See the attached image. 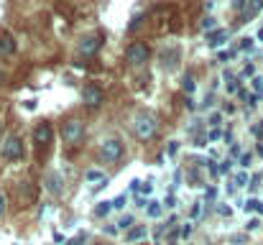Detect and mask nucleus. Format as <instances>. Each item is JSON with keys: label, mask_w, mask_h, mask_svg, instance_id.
I'll use <instances>...</instances> for the list:
<instances>
[{"label": "nucleus", "mask_w": 263, "mask_h": 245, "mask_svg": "<svg viewBox=\"0 0 263 245\" xmlns=\"http://www.w3.org/2000/svg\"><path fill=\"white\" fill-rule=\"evenodd\" d=\"M85 179H87V181H105V174H100V171H95V168H92V171L85 174Z\"/></svg>", "instance_id": "nucleus-19"}, {"label": "nucleus", "mask_w": 263, "mask_h": 245, "mask_svg": "<svg viewBox=\"0 0 263 245\" xmlns=\"http://www.w3.org/2000/svg\"><path fill=\"white\" fill-rule=\"evenodd\" d=\"M133 228V215H123L120 220H118V230H123V233H128Z\"/></svg>", "instance_id": "nucleus-16"}, {"label": "nucleus", "mask_w": 263, "mask_h": 245, "mask_svg": "<svg viewBox=\"0 0 263 245\" xmlns=\"http://www.w3.org/2000/svg\"><path fill=\"white\" fill-rule=\"evenodd\" d=\"M82 100H85V105H87L89 110H97V107L105 102V92H102L97 84H85V89H82Z\"/></svg>", "instance_id": "nucleus-6"}, {"label": "nucleus", "mask_w": 263, "mask_h": 245, "mask_svg": "<svg viewBox=\"0 0 263 245\" xmlns=\"http://www.w3.org/2000/svg\"><path fill=\"white\" fill-rule=\"evenodd\" d=\"M225 39H228V31H222V28H220V31H210V33H207V44H210L212 49H215V46H220V44H225Z\"/></svg>", "instance_id": "nucleus-14"}, {"label": "nucleus", "mask_w": 263, "mask_h": 245, "mask_svg": "<svg viewBox=\"0 0 263 245\" xmlns=\"http://www.w3.org/2000/svg\"><path fill=\"white\" fill-rule=\"evenodd\" d=\"M189 215H192V217H199V215H202V202H194V204H192V212H189Z\"/></svg>", "instance_id": "nucleus-30"}, {"label": "nucleus", "mask_w": 263, "mask_h": 245, "mask_svg": "<svg viewBox=\"0 0 263 245\" xmlns=\"http://www.w3.org/2000/svg\"><path fill=\"white\" fill-rule=\"evenodd\" d=\"M246 5H248V0H233V8H235V10H240V13H243V8H246Z\"/></svg>", "instance_id": "nucleus-35"}, {"label": "nucleus", "mask_w": 263, "mask_h": 245, "mask_svg": "<svg viewBox=\"0 0 263 245\" xmlns=\"http://www.w3.org/2000/svg\"><path fill=\"white\" fill-rule=\"evenodd\" d=\"M85 240H87V235H85V233H80V235H74V238H72L67 245H82Z\"/></svg>", "instance_id": "nucleus-25"}, {"label": "nucleus", "mask_w": 263, "mask_h": 245, "mask_svg": "<svg viewBox=\"0 0 263 245\" xmlns=\"http://www.w3.org/2000/svg\"><path fill=\"white\" fill-rule=\"evenodd\" d=\"M258 225H261V222H258V220H251V222H248V225H246V228H248V230H256V228H258Z\"/></svg>", "instance_id": "nucleus-41"}, {"label": "nucleus", "mask_w": 263, "mask_h": 245, "mask_svg": "<svg viewBox=\"0 0 263 245\" xmlns=\"http://www.w3.org/2000/svg\"><path fill=\"white\" fill-rule=\"evenodd\" d=\"M125 202H128V197H125V194H118V197L112 199V210H123Z\"/></svg>", "instance_id": "nucleus-20"}, {"label": "nucleus", "mask_w": 263, "mask_h": 245, "mask_svg": "<svg viewBox=\"0 0 263 245\" xmlns=\"http://www.w3.org/2000/svg\"><path fill=\"white\" fill-rule=\"evenodd\" d=\"M258 156H261V159H263V143H261V146H258Z\"/></svg>", "instance_id": "nucleus-45"}, {"label": "nucleus", "mask_w": 263, "mask_h": 245, "mask_svg": "<svg viewBox=\"0 0 263 245\" xmlns=\"http://www.w3.org/2000/svg\"><path fill=\"white\" fill-rule=\"evenodd\" d=\"M230 166H233V161H222V166H220V174H228V171H230Z\"/></svg>", "instance_id": "nucleus-39"}, {"label": "nucleus", "mask_w": 263, "mask_h": 245, "mask_svg": "<svg viewBox=\"0 0 263 245\" xmlns=\"http://www.w3.org/2000/svg\"><path fill=\"white\" fill-rule=\"evenodd\" d=\"M215 194H217V192H215V189H212V186H210V189H207V199H210V202H212V199H215Z\"/></svg>", "instance_id": "nucleus-44"}, {"label": "nucleus", "mask_w": 263, "mask_h": 245, "mask_svg": "<svg viewBox=\"0 0 263 245\" xmlns=\"http://www.w3.org/2000/svg\"><path fill=\"white\" fill-rule=\"evenodd\" d=\"M253 74H256V67H253V64H248V67L243 69V74H240V77L246 80V77H253Z\"/></svg>", "instance_id": "nucleus-32"}, {"label": "nucleus", "mask_w": 263, "mask_h": 245, "mask_svg": "<svg viewBox=\"0 0 263 245\" xmlns=\"http://www.w3.org/2000/svg\"><path fill=\"white\" fill-rule=\"evenodd\" d=\"M230 243H235V245L246 243V235H233V238H230Z\"/></svg>", "instance_id": "nucleus-37"}, {"label": "nucleus", "mask_w": 263, "mask_h": 245, "mask_svg": "<svg viewBox=\"0 0 263 245\" xmlns=\"http://www.w3.org/2000/svg\"><path fill=\"white\" fill-rule=\"evenodd\" d=\"M176 240H179V233H176V230H172V233H169V240H166V243H169V245H174Z\"/></svg>", "instance_id": "nucleus-38"}, {"label": "nucleus", "mask_w": 263, "mask_h": 245, "mask_svg": "<svg viewBox=\"0 0 263 245\" xmlns=\"http://www.w3.org/2000/svg\"><path fill=\"white\" fill-rule=\"evenodd\" d=\"M18 194H21L23 207H28V204H33V202H36V197H39V186H36L33 181H23V184L18 186Z\"/></svg>", "instance_id": "nucleus-9"}, {"label": "nucleus", "mask_w": 263, "mask_h": 245, "mask_svg": "<svg viewBox=\"0 0 263 245\" xmlns=\"http://www.w3.org/2000/svg\"><path fill=\"white\" fill-rule=\"evenodd\" d=\"M0 154H3L5 161H21V159H23V143H21V138H18V136H10V138L3 143Z\"/></svg>", "instance_id": "nucleus-3"}, {"label": "nucleus", "mask_w": 263, "mask_h": 245, "mask_svg": "<svg viewBox=\"0 0 263 245\" xmlns=\"http://www.w3.org/2000/svg\"><path fill=\"white\" fill-rule=\"evenodd\" d=\"M240 49L243 51H251L253 49V39H240Z\"/></svg>", "instance_id": "nucleus-27"}, {"label": "nucleus", "mask_w": 263, "mask_h": 245, "mask_svg": "<svg viewBox=\"0 0 263 245\" xmlns=\"http://www.w3.org/2000/svg\"><path fill=\"white\" fill-rule=\"evenodd\" d=\"M194 84H197V82H194V74H192V72H186V74L181 77V89H184L186 95L194 92Z\"/></svg>", "instance_id": "nucleus-15"}, {"label": "nucleus", "mask_w": 263, "mask_h": 245, "mask_svg": "<svg viewBox=\"0 0 263 245\" xmlns=\"http://www.w3.org/2000/svg\"><path fill=\"white\" fill-rule=\"evenodd\" d=\"M143 238H146V225H136V228H130V230L125 233V243L128 245L141 243Z\"/></svg>", "instance_id": "nucleus-13"}, {"label": "nucleus", "mask_w": 263, "mask_h": 245, "mask_svg": "<svg viewBox=\"0 0 263 245\" xmlns=\"http://www.w3.org/2000/svg\"><path fill=\"white\" fill-rule=\"evenodd\" d=\"M192 230H194V228H192V222H186V225H181L179 235H181V238H189V235H192Z\"/></svg>", "instance_id": "nucleus-24"}, {"label": "nucleus", "mask_w": 263, "mask_h": 245, "mask_svg": "<svg viewBox=\"0 0 263 245\" xmlns=\"http://www.w3.org/2000/svg\"><path fill=\"white\" fill-rule=\"evenodd\" d=\"M233 56H235V51H220L217 59H220V62H228V59H233Z\"/></svg>", "instance_id": "nucleus-33"}, {"label": "nucleus", "mask_w": 263, "mask_h": 245, "mask_svg": "<svg viewBox=\"0 0 263 245\" xmlns=\"http://www.w3.org/2000/svg\"><path fill=\"white\" fill-rule=\"evenodd\" d=\"M54 141V128H51V123H39L36 128H33V143L41 148V146H49Z\"/></svg>", "instance_id": "nucleus-8"}, {"label": "nucleus", "mask_w": 263, "mask_h": 245, "mask_svg": "<svg viewBox=\"0 0 263 245\" xmlns=\"http://www.w3.org/2000/svg\"><path fill=\"white\" fill-rule=\"evenodd\" d=\"M222 136H225V133H220V130L215 128V130H210V136H207V141H217V138H222Z\"/></svg>", "instance_id": "nucleus-34"}, {"label": "nucleus", "mask_w": 263, "mask_h": 245, "mask_svg": "<svg viewBox=\"0 0 263 245\" xmlns=\"http://www.w3.org/2000/svg\"><path fill=\"white\" fill-rule=\"evenodd\" d=\"M251 130H253V136H258V138H263V123H256V125H253Z\"/></svg>", "instance_id": "nucleus-36"}, {"label": "nucleus", "mask_w": 263, "mask_h": 245, "mask_svg": "<svg viewBox=\"0 0 263 245\" xmlns=\"http://www.w3.org/2000/svg\"><path fill=\"white\" fill-rule=\"evenodd\" d=\"M100 154H102L105 161H110V163L120 161V156H123V143H120L118 138H107V141H102Z\"/></svg>", "instance_id": "nucleus-4"}, {"label": "nucleus", "mask_w": 263, "mask_h": 245, "mask_svg": "<svg viewBox=\"0 0 263 245\" xmlns=\"http://www.w3.org/2000/svg\"><path fill=\"white\" fill-rule=\"evenodd\" d=\"M102 41H105V36H102V33L82 36V41H80V54H85V56H95V54L100 51Z\"/></svg>", "instance_id": "nucleus-7"}, {"label": "nucleus", "mask_w": 263, "mask_h": 245, "mask_svg": "<svg viewBox=\"0 0 263 245\" xmlns=\"http://www.w3.org/2000/svg\"><path fill=\"white\" fill-rule=\"evenodd\" d=\"M258 212H261V215H263V202H261V204H258Z\"/></svg>", "instance_id": "nucleus-46"}, {"label": "nucleus", "mask_w": 263, "mask_h": 245, "mask_svg": "<svg viewBox=\"0 0 263 245\" xmlns=\"http://www.w3.org/2000/svg\"><path fill=\"white\" fill-rule=\"evenodd\" d=\"M136 245H148V243H136Z\"/></svg>", "instance_id": "nucleus-47"}, {"label": "nucleus", "mask_w": 263, "mask_h": 245, "mask_svg": "<svg viewBox=\"0 0 263 245\" xmlns=\"http://www.w3.org/2000/svg\"><path fill=\"white\" fill-rule=\"evenodd\" d=\"M62 136H64V141H67V143L77 146V143L85 138V123H82V120H69V123H64Z\"/></svg>", "instance_id": "nucleus-2"}, {"label": "nucleus", "mask_w": 263, "mask_h": 245, "mask_svg": "<svg viewBox=\"0 0 263 245\" xmlns=\"http://www.w3.org/2000/svg\"><path fill=\"white\" fill-rule=\"evenodd\" d=\"M230 154H233V156H243V154H240V146H233V148H230Z\"/></svg>", "instance_id": "nucleus-43"}, {"label": "nucleus", "mask_w": 263, "mask_h": 245, "mask_svg": "<svg viewBox=\"0 0 263 245\" xmlns=\"http://www.w3.org/2000/svg\"><path fill=\"white\" fill-rule=\"evenodd\" d=\"M220 120H222V115H220V112H212V115H210V125H212V128H217V125H220Z\"/></svg>", "instance_id": "nucleus-28"}, {"label": "nucleus", "mask_w": 263, "mask_h": 245, "mask_svg": "<svg viewBox=\"0 0 263 245\" xmlns=\"http://www.w3.org/2000/svg\"><path fill=\"white\" fill-rule=\"evenodd\" d=\"M258 204H261L258 199H248V202L243 204V210H246V212H256V210H258Z\"/></svg>", "instance_id": "nucleus-21"}, {"label": "nucleus", "mask_w": 263, "mask_h": 245, "mask_svg": "<svg viewBox=\"0 0 263 245\" xmlns=\"http://www.w3.org/2000/svg\"><path fill=\"white\" fill-rule=\"evenodd\" d=\"M246 181H248V174H243V171H240V174L235 176V186H246Z\"/></svg>", "instance_id": "nucleus-29"}, {"label": "nucleus", "mask_w": 263, "mask_h": 245, "mask_svg": "<svg viewBox=\"0 0 263 245\" xmlns=\"http://www.w3.org/2000/svg\"><path fill=\"white\" fill-rule=\"evenodd\" d=\"M161 215V202H148V217H159Z\"/></svg>", "instance_id": "nucleus-18"}, {"label": "nucleus", "mask_w": 263, "mask_h": 245, "mask_svg": "<svg viewBox=\"0 0 263 245\" xmlns=\"http://www.w3.org/2000/svg\"><path fill=\"white\" fill-rule=\"evenodd\" d=\"M133 130H136L138 141H151L156 136V130H159V123H156V118L151 112H141L136 118V123H133Z\"/></svg>", "instance_id": "nucleus-1"}, {"label": "nucleus", "mask_w": 263, "mask_h": 245, "mask_svg": "<svg viewBox=\"0 0 263 245\" xmlns=\"http://www.w3.org/2000/svg\"><path fill=\"white\" fill-rule=\"evenodd\" d=\"M110 210H112V202H100V204L95 207V215H97V217H105Z\"/></svg>", "instance_id": "nucleus-17"}, {"label": "nucleus", "mask_w": 263, "mask_h": 245, "mask_svg": "<svg viewBox=\"0 0 263 245\" xmlns=\"http://www.w3.org/2000/svg\"><path fill=\"white\" fill-rule=\"evenodd\" d=\"M176 151H179V143H176V141H172V143H169V156H174Z\"/></svg>", "instance_id": "nucleus-40"}, {"label": "nucleus", "mask_w": 263, "mask_h": 245, "mask_svg": "<svg viewBox=\"0 0 263 245\" xmlns=\"http://www.w3.org/2000/svg\"><path fill=\"white\" fill-rule=\"evenodd\" d=\"M125 59L133 64V67H141V64H146L148 62V46L146 44H130L128 49H125Z\"/></svg>", "instance_id": "nucleus-5"}, {"label": "nucleus", "mask_w": 263, "mask_h": 245, "mask_svg": "<svg viewBox=\"0 0 263 245\" xmlns=\"http://www.w3.org/2000/svg\"><path fill=\"white\" fill-rule=\"evenodd\" d=\"M64 181H62V176L57 174V171H49L46 174V179H44V186H46V192H51L54 197H59L62 192H64V186H62Z\"/></svg>", "instance_id": "nucleus-10"}, {"label": "nucleus", "mask_w": 263, "mask_h": 245, "mask_svg": "<svg viewBox=\"0 0 263 245\" xmlns=\"http://www.w3.org/2000/svg\"><path fill=\"white\" fill-rule=\"evenodd\" d=\"M251 161H253V156H251V154H243V156H240V166H243V168H248Z\"/></svg>", "instance_id": "nucleus-31"}, {"label": "nucleus", "mask_w": 263, "mask_h": 245, "mask_svg": "<svg viewBox=\"0 0 263 245\" xmlns=\"http://www.w3.org/2000/svg\"><path fill=\"white\" fill-rule=\"evenodd\" d=\"M202 28H204V31H210V28H215V18H212V15H207V18L202 21Z\"/></svg>", "instance_id": "nucleus-26"}, {"label": "nucleus", "mask_w": 263, "mask_h": 245, "mask_svg": "<svg viewBox=\"0 0 263 245\" xmlns=\"http://www.w3.org/2000/svg\"><path fill=\"white\" fill-rule=\"evenodd\" d=\"M13 54H15V39L8 31H0V59L13 56Z\"/></svg>", "instance_id": "nucleus-11"}, {"label": "nucleus", "mask_w": 263, "mask_h": 245, "mask_svg": "<svg viewBox=\"0 0 263 245\" xmlns=\"http://www.w3.org/2000/svg\"><path fill=\"white\" fill-rule=\"evenodd\" d=\"M251 84H253L256 95H258V97H263V80H261V77H253V82H251Z\"/></svg>", "instance_id": "nucleus-22"}, {"label": "nucleus", "mask_w": 263, "mask_h": 245, "mask_svg": "<svg viewBox=\"0 0 263 245\" xmlns=\"http://www.w3.org/2000/svg\"><path fill=\"white\" fill-rule=\"evenodd\" d=\"M263 10V0H251L246 8H243V13H240V23H248V21H253L258 13Z\"/></svg>", "instance_id": "nucleus-12"}, {"label": "nucleus", "mask_w": 263, "mask_h": 245, "mask_svg": "<svg viewBox=\"0 0 263 245\" xmlns=\"http://www.w3.org/2000/svg\"><path fill=\"white\" fill-rule=\"evenodd\" d=\"M141 23H143V15H136V18L130 21V26H128V33H133V31H136Z\"/></svg>", "instance_id": "nucleus-23"}, {"label": "nucleus", "mask_w": 263, "mask_h": 245, "mask_svg": "<svg viewBox=\"0 0 263 245\" xmlns=\"http://www.w3.org/2000/svg\"><path fill=\"white\" fill-rule=\"evenodd\" d=\"M3 215H5V197L0 194V217H3Z\"/></svg>", "instance_id": "nucleus-42"}]
</instances>
